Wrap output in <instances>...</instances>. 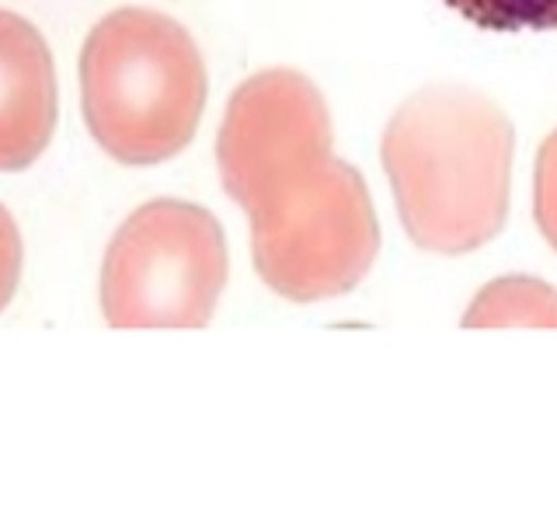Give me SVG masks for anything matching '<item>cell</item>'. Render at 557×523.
I'll return each instance as SVG.
<instances>
[{"label":"cell","instance_id":"9c48e42d","mask_svg":"<svg viewBox=\"0 0 557 523\" xmlns=\"http://www.w3.org/2000/svg\"><path fill=\"white\" fill-rule=\"evenodd\" d=\"M536 227L547 238V244L557 252V130L544 139L536 154Z\"/></svg>","mask_w":557,"mask_h":523},{"label":"cell","instance_id":"ba28073f","mask_svg":"<svg viewBox=\"0 0 557 523\" xmlns=\"http://www.w3.org/2000/svg\"><path fill=\"white\" fill-rule=\"evenodd\" d=\"M484 32H557V0H446Z\"/></svg>","mask_w":557,"mask_h":523},{"label":"cell","instance_id":"8992f818","mask_svg":"<svg viewBox=\"0 0 557 523\" xmlns=\"http://www.w3.org/2000/svg\"><path fill=\"white\" fill-rule=\"evenodd\" d=\"M57 63L28 17L0 8V171H25L57 133Z\"/></svg>","mask_w":557,"mask_h":523},{"label":"cell","instance_id":"30bf717a","mask_svg":"<svg viewBox=\"0 0 557 523\" xmlns=\"http://www.w3.org/2000/svg\"><path fill=\"white\" fill-rule=\"evenodd\" d=\"M22 262H25L22 231H17L8 209L0 206V311L14 301L17 283H22Z\"/></svg>","mask_w":557,"mask_h":523},{"label":"cell","instance_id":"277c9868","mask_svg":"<svg viewBox=\"0 0 557 523\" xmlns=\"http://www.w3.org/2000/svg\"><path fill=\"white\" fill-rule=\"evenodd\" d=\"M226 238L199 203L153 199L119 227L101 266L112 328H202L226 287Z\"/></svg>","mask_w":557,"mask_h":523},{"label":"cell","instance_id":"5b68a950","mask_svg":"<svg viewBox=\"0 0 557 523\" xmlns=\"http://www.w3.org/2000/svg\"><path fill=\"white\" fill-rule=\"evenodd\" d=\"M331 154V115L310 77L275 66L244 81L216 136L220 182L251 214Z\"/></svg>","mask_w":557,"mask_h":523},{"label":"cell","instance_id":"6da1fadb","mask_svg":"<svg viewBox=\"0 0 557 523\" xmlns=\"http://www.w3.org/2000/svg\"><path fill=\"white\" fill-rule=\"evenodd\" d=\"M516 130L492 98L457 84L411 95L383 133V168L408 238L432 255H470L509 217Z\"/></svg>","mask_w":557,"mask_h":523},{"label":"cell","instance_id":"52a82bcc","mask_svg":"<svg viewBox=\"0 0 557 523\" xmlns=\"http://www.w3.org/2000/svg\"><path fill=\"white\" fill-rule=\"evenodd\" d=\"M467 328H557V290L533 276L487 283L463 314Z\"/></svg>","mask_w":557,"mask_h":523},{"label":"cell","instance_id":"7a4b0ae2","mask_svg":"<svg viewBox=\"0 0 557 523\" xmlns=\"http://www.w3.org/2000/svg\"><path fill=\"white\" fill-rule=\"evenodd\" d=\"M81 101L95 144L126 168L182 154L206 109V63L174 17L119 8L81 49Z\"/></svg>","mask_w":557,"mask_h":523},{"label":"cell","instance_id":"3957f363","mask_svg":"<svg viewBox=\"0 0 557 523\" xmlns=\"http://www.w3.org/2000/svg\"><path fill=\"white\" fill-rule=\"evenodd\" d=\"M251 255L261 283L293 304L356 290L380 255V223L362 174L327 157L251 209Z\"/></svg>","mask_w":557,"mask_h":523}]
</instances>
